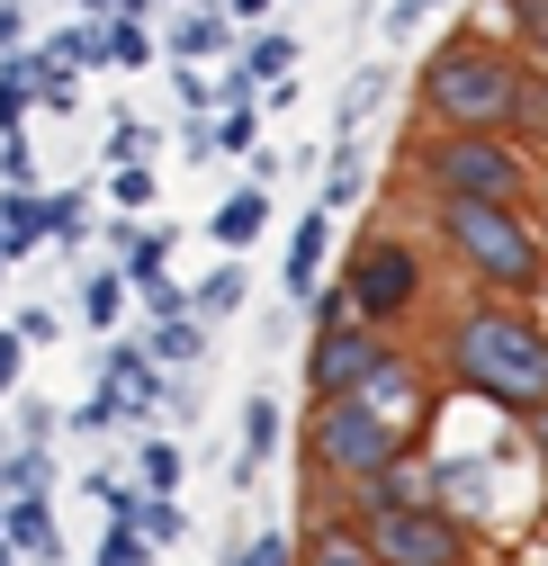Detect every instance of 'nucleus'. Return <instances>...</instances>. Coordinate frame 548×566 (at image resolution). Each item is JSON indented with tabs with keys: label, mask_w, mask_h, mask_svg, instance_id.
I'll return each mask as SVG.
<instances>
[{
	"label": "nucleus",
	"mask_w": 548,
	"mask_h": 566,
	"mask_svg": "<svg viewBox=\"0 0 548 566\" xmlns=\"http://www.w3.org/2000/svg\"><path fill=\"white\" fill-rule=\"evenodd\" d=\"M414 108H423V135H504L530 163L548 154V63H530L513 45H486L467 28H450L423 54Z\"/></svg>",
	"instance_id": "1"
},
{
	"label": "nucleus",
	"mask_w": 548,
	"mask_h": 566,
	"mask_svg": "<svg viewBox=\"0 0 548 566\" xmlns=\"http://www.w3.org/2000/svg\"><path fill=\"white\" fill-rule=\"evenodd\" d=\"M459 405H486L495 422H521L539 441L548 422V324L539 306H504V297H467L441 324V378Z\"/></svg>",
	"instance_id": "2"
},
{
	"label": "nucleus",
	"mask_w": 548,
	"mask_h": 566,
	"mask_svg": "<svg viewBox=\"0 0 548 566\" xmlns=\"http://www.w3.org/2000/svg\"><path fill=\"white\" fill-rule=\"evenodd\" d=\"M432 234H441L450 270L467 279L476 297L539 306V289H548V234H539V207H432Z\"/></svg>",
	"instance_id": "3"
},
{
	"label": "nucleus",
	"mask_w": 548,
	"mask_h": 566,
	"mask_svg": "<svg viewBox=\"0 0 548 566\" xmlns=\"http://www.w3.org/2000/svg\"><path fill=\"white\" fill-rule=\"evenodd\" d=\"M404 171L432 207H539V163L504 135H414Z\"/></svg>",
	"instance_id": "4"
},
{
	"label": "nucleus",
	"mask_w": 548,
	"mask_h": 566,
	"mask_svg": "<svg viewBox=\"0 0 548 566\" xmlns=\"http://www.w3.org/2000/svg\"><path fill=\"white\" fill-rule=\"evenodd\" d=\"M333 297L351 306V324L396 333L404 315L432 297V252H423L414 234H351V243H341V279H333Z\"/></svg>",
	"instance_id": "5"
},
{
	"label": "nucleus",
	"mask_w": 548,
	"mask_h": 566,
	"mask_svg": "<svg viewBox=\"0 0 548 566\" xmlns=\"http://www.w3.org/2000/svg\"><path fill=\"white\" fill-rule=\"evenodd\" d=\"M404 450H414V432L378 422V413L351 405V396H341V405H306V432H297L306 476H315V485H341V494L369 485V476H378L387 459H404Z\"/></svg>",
	"instance_id": "6"
},
{
	"label": "nucleus",
	"mask_w": 548,
	"mask_h": 566,
	"mask_svg": "<svg viewBox=\"0 0 548 566\" xmlns=\"http://www.w3.org/2000/svg\"><path fill=\"white\" fill-rule=\"evenodd\" d=\"M306 315H315V324H306V405H341V396H351V387L387 360V350H396V333L351 324V306L333 297V279L306 297Z\"/></svg>",
	"instance_id": "7"
},
{
	"label": "nucleus",
	"mask_w": 548,
	"mask_h": 566,
	"mask_svg": "<svg viewBox=\"0 0 548 566\" xmlns=\"http://www.w3.org/2000/svg\"><path fill=\"white\" fill-rule=\"evenodd\" d=\"M369 566H467L476 557V531L441 504H404V513H351Z\"/></svg>",
	"instance_id": "8"
},
{
	"label": "nucleus",
	"mask_w": 548,
	"mask_h": 566,
	"mask_svg": "<svg viewBox=\"0 0 548 566\" xmlns=\"http://www.w3.org/2000/svg\"><path fill=\"white\" fill-rule=\"evenodd\" d=\"M154 54L180 63V73H217V63H234V28L217 0H180L171 19H154Z\"/></svg>",
	"instance_id": "9"
},
{
	"label": "nucleus",
	"mask_w": 548,
	"mask_h": 566,
	"mask_svg": "<svg viewBox=\"0 0 548 566\" xmlns=\"http://www.w3.org/2000/svg\"><path fill=\"white\" fill-rule=\"evenodd\" d=\"M91 243L117 252L108 270L126 279V297H135V289H154V279H171V243H180V226H171V217H108Z\"/></svg>",
	"instance_id": "10"
},
{
	"label": "nucleus",
	"mask_w": 548,
	"mask_h": 566,
	"mask_svg": "<svg viewBox=\"0 0 548 566\" xmlns=\"http://www.w3.org/2000/svg\"><path fill=\"white\" fill-rule=\"evenodd\" d=\"M404 504H441V468H432V450L387 459L369 485H351V504H341V513H404Z\"/></svg>",
	"instance_id": "11"
},
{
	"label": "nucleus",
	"mask_w": 548,
	"mask_h": 566,
	"mask_svg": "<svg viewBox=\"0 0 548 566\" xmlns=\"http://www.w3.org/2000/svg\"><path fill=\"white\" fill-rule=\"evenodd\" d=\"M280 441H288V405H280V387H252L243 396V441H234V494H252L261 485V468L280 459Z\"/></svg>",
	"instance_id": "12"
},
{
	"label": "nucleus",
	"mask_w": 548,
	"mask_h": 566,
	"mask_svg": "<svg viewBox=\"0 0 548 566\" xmlns=\"http://www.w3.org/2000/svg\"><path fill=\"white\" fill-rule=\"evenodd\" d=\"M324 261H333V217L306 207V217L288 226V252H280V306L288 315H306V297L324 289Z\"/></svg>",
	"instance_id": "13"
},
{
	"label": "nucleus",
	"mask_w": 548,
	"mask_h": 566,
	"mask_svg": "<svg viewBox=\"0 0 548 566\" xmlns=\"http://www.w3.org/2000/svg\"><path fill=\"white\" fill-rule=\"evenodd\" d=\"M270 217H280V198H270V189H252V180H234V189L208 207V243H217L225 261H243V252L270 234Z\"/></svg>",
	"instance_id": "14"
},
{
	"label": "nucleus",
	"mask_w": 548,
	"mask_h": 566,
	"mask_svg": "<svg viewBox=\"0 0 548 566\" xmlns=\"http://www.w3.org/2000/svg\"><path fill=\"white\" fill-rule=\"evenodd\" d=\"M91 234H99V189H91V180H73V189H45V252H63V261L82 270Z\"/></svg>",
	"instance_id": "15"
},
{
	"label": "nucleus",
	"mask_w": 548,
	"mask_h": 566,
	"mask_svg": "<svg viewBox=\"0 0 548 566\" xmlns=\"http://www.w3.org/2000/svg\"><path fill=\"white\" fill-rule=\"evenodd\" d=\"M234 73H243L252 91L297 82V36H288V19H270V28H234Z\"/></svg>",
	"instance_id": "16"
},
{
	"label": "nucleus",
	"mask_w": 548,
	"mask_h": 566,
	"mask_svg": "<svg viewBox=\"0 0 548 566\" xmlns=\"http://www.w3.org/2000/svg\"><path fill=\"white\" fill-rule=\"evenodd\" d=\"M0 548H10L19 566L54 557V548H63V522H54V494H19V504H0Z\"/></svg>",
	"instance_id": "17"
},
{
	"label": "nucleus",
	"mask_w": 548,
	"mask_h": 566,
	"mask_svg": "<svg viewBox=\"0 0 548 566\" xmlns=\"http://www.w3.org/2000/svg\"><path fill=\"white\" fill-rule=\"evenodd\" d=\"M135 342H145V360L162 369V378H189L198 360H208V324H198V315H171V324H145V333H135Z\"/></svg>",
	"instance_id": "18"
},
{
	"label": "nucleus",
	"mask_w": 548,
	"mask_h": 566,
	"mask_svg": "<svg viewBox=\"0 0 548 566\" xmlns=\"http://www.w3.org/2000/svg\"><path fill=\"white\" fill-rule=\"evenodd\" d=\"M387 91H396V73H387V63H360V73L341 82V99H333V145H360V126L387 108Z\"/></svg>",
	"instance_id": "19"
},
{
	"label": "nucleus",
	"mask_w": 548,
	"mask_h": 566,
	"mask_svg": "<svg viewBox=\"0 0 548 566\" xmlns=\"http://www.w3.org/2000/svg\"><path fill=\"white\" fill-rule=\"evenodd\" d=\"M180 476H189V459H180L171 432H145V441H135V459H126V485H135V494H162V504H180Z\"/></svg>",
	"instance_id": "20"
},
{
	"label": "nucleus",
	"mask_w": 548,
	"mask_h": 566,
	"mask_svg": "<svg viewBox=\"0 0 548 566\" xmlns=\"http://www.w3.org/2000/svg\"><path fill=\"white\" fill-rule=\"evenodd\" d=\"M73 306H82V333H117L126 324V279L108 261H82L73 270Z\"/></svg>",
	"instance_id": "21"
},
{
	"label": "nucleus",
	"mask_w": 548,
	"mask_h": 566,
	"mask_svg": "<svg viewBox=\"0 0 548 566\" xmlns=\"http://www.w3.org/2000/svg\"><path fill=\"white\" fill-rule=\"evenodd\" d=\"M297 566H369V548H360L351 513H315V522L297 531Z\"/></svg>",
	"instance_id": "22"
},
{
	"label": "nucleus",
	"mask_w": 548,
	"mask_h": 566,
	"mask_svg": "<svg viewBox=\"0 0 548 566\" xmlns=\"http://www.w3.org/2000/svg\"><path fill=\"white\" fill-rule=\"evenodd\" d=\"M243 297H252V270H243V261H217V270L189 289V315L217 333V324H234V315H243Z\"/></svg>",
	"instance_id": "23"
},
{
	"label": "nucleus",
	"mask_w": 548,
	"mask_h": 566,
	"mask_svg": "<svg viewBox=\"0 0 548 566\" xmlns=\"http://www.w3.org/2000/svg\"><path fill=\"white\" fill-rule=\"evenodd\" d=\"M369 198V154L360 145H333L324 154V180H315V217H341V207Z\"/></svg>",
	"instance_id": "24"
},
{
	"label": "nucleus",
	"mask_w": 548,
	"mask_h": 566,
	"mask_svg": "<svg viewBox=\"0 0 548 566\" xmlns=\"http://www.w3.org/2000/svg\"><path fill=\"white\" fill-rule=\"evenodd\" d=\"M0 243H10V261L45 252V189H0Z\"/></svg>",
	"instance_id": "25"
},
{
	"label": "nucleus",
	"mask_w": 548,
	"mask_h": 566,
	"mask_svg": "<svg viewBox=\"0 0 548 566\" xmlns=\"http://www.w3.org/2000/svg\"><path fill=\"white\" fill-rule=\"evenodd\" d=\"M28 117H36V54L19 45L0 54V135H28Z\"/></svg>",
	"instance_id": "26"
},
{
	"label": "nucleus",
	"mask_w": 548,
	"mask_h": 566,
	"mask_svg": "<svg viewBox=\"0 0 548 566\" xmlns=\"http://www.w3.org/2000/svg\"><path fill=\"white\" fill-rule=\"evenodd\" d=\"M63 485V459L54 450H0V504H19V494H54Z\"/></svg>",
	"instance_id": "27"
},
{
	"label": "nucleus",
	"mask_w": 548,
	"mask_h": 566,
	"mask_svg": "<svg viewBox=\"0 0 548 566\" xmlns=\"http://www.w3.org/2000/svg\"><path fill=\"white\" fill-rule=\"evenodd\" d=\"M217 566H297V531H288V522H261V531L225 539Z\"/></svg>",
	"instance_id": "28"
},
{
	"label": "nucleus",
	"mask_w": 548,
	"mask_h": 566,
	"mask_svg": "<svg viewBox=\"0 0 548 566\" xmlns=\"http://www.w3.org/2000/svg\"><path fill=\"white\" fill-rule=\"evenodd\" d=\"M99 45H108V73H154V28L145 19H99Z\"/></svg>",
	"instance_id": "29"
},
{
	"label": "nucleus",
	"mask_w": 548,
	"mask_h": 566,
	"mask_svg": "<svg viewBox=\"0 0 548 566\" xmlns=\"http://www.w3.org/2000/svg\"><path fill=\"white\" fill-rule=\"evenodd\" d=\"M108 207H117V217H154V198H162V180H154V163H126V171H99L91 180Z\"/></svg>",
	"instance_id": "30"
},
{
	"label": "nucleus",
	"mask_w": 548,
	"mask_h": 566,
	"mask_svg": "<svg viewBox=\"0 0 548 566\" xmlns=\"http://www.w3.org/2000/svg\"><path fill=\"white\" fill-rule=\"evenodd\" d=\"M154 154H162V126H145V117H108V171L154 163Z\"/></svg>",
	"instance_id": "31"
},
{
	"label": "nucleus",
	"mask_w": 548,
	"mask_h": 566,
	"mask_svg": "<svg viewBox=\"0 0 548 566\" xmlns=\"http://www.w3.org/2000/svg\"><path fill=\"white\" fill-rule=\"evenodd\" d=\"M208 135H217V163H243L261 145V108H225V117H208Z\"/></svg>",
	"instance_id": "32"
},
{
	"label": "nucleus",
	"mask_w": 548,
	"mask_h": 566,
	"mask_svg": "<svg viewBox=\"0 0 548 566\" xmlns=\"http://www.w3.org/2000/svg\"><path fill=\"white\" fill-rule=\"evenodd\" d=\"M54 422H63L73 441H99V432H117V413H108V396H99V387H91V396H73V405H54Z\"/></svg>",
	"instance_id": "33"
},
{
	"label": "nucleus",
	"mask_w": 548,
	"mask_h": 566,
	"mask_svg": "<svg viewBox=\"0 0 548 566\" xmlns=\"http://www.w3.org/2000/svg\"><path fill=\"white\" fill-rule=\"evenodd\" d=\"M63 333H73V324H63V315H54V306H45V297H36V306H19V315H10V342H19V350H45V342H63Z\"/></svg>",
	"instance_id": "34"
},
{
	"label": "nucleus",
	"mask_w": 548,
	"mask_h": 566,
	"mask_svg": "<svg viewBox=\"0 0 548 566\" xmlns=\"http://www.w3.org/2000/svg\"><path fill=\"white\" fill-rule=\"evenodd\" d=\"M91 566H154V548L135 539L126 522H108V531H99V548H91Z\"/></svg>",
	"instance_id": "35"
},
{
	"label": "nucleus",
	"mask_w": 548,
	"mask_h": 566,
	"mask_svg": "<svg viewBox=\"0 0 548 566\" xmlns=\"http://www.w3.org/2000/svg\"><path fill=\"white\" fill-rule=\"evenodd\" d=\"M0 189H45V180H36V145H28V135H0Z\"/></svg>",
	"instance_id": "36"
},
{
	"label": "nucleus",
	"mask_w": 548,
	"mask_h": 566,
	"mask_svg": "<svg viewBox=\"0 0 548 566\" xmlns=\"http://www.w3.org/2000/svg\"><path fill=\"white\" fill-rule=\"evenodd\" d=\"M82 108V82L73 73H45V63H36V117H73Z\"/></svg>",
	"instance_id": "37"
},
{
	"label": "nucleus",
	"mask_w": 548,
	"mask_h": 566,
	"mask_svg": "<svg viewBox=\"0 0 548 566\" xmlns=\"http://www.w3.org/2000/svg\"><path fill=\"white\" fill-rule=\"evenodd\" d=\"M414 28H432V0H387V10H378V36L387 45H404Z\"/></svg>",
	"instance_id": "38"
},
{
	"label": "nucleus",
	"mask_w": 548,
	"mask_h": 566,
	"mask_svg": "<svg viewBox=\"0 0 548 566\" xmlns=\"http://www.w3.org/2000/svg\"><path fill=\"white\" fill-rule=\"evenodd\" d=\"M162 73H171V108L180 117H208V73H180V63H162Z\"/></svg>",
	"instance_id": "39"
},
{
	"label": "nucleus",
	"mask_w": 548,
	"mask_h": 566,
	"mask_svg": "<svg viewBox=\"0 0 548 566\" xmlns=\"http://www.w3.org/2000/svg\"><path fill=\"white\" fill-rule=\"evenodd\" d=\"M36 45V19H28V0H0V54H19Z\"/></svg>",
	"instance_id": "40"
},
{
	"label": "nucleus",
	"mask_w": 548,
	"mask_h": 566,
	"mask_svg": "<svg viewBox=\"0 0 548 566\" xmlns=\"http://www.w3.org/2000/svg\"><path fill=\"white\" fill-rule=\"evenodd\" d=\"M243 163H252V189H270V180H288V145H270V135H261V145H252Z\"/></svg>",
	"instance_id": "41"
},
{
	"label": "nucleus",
	"mask_w": 548,
	"mask_h": 566,
	"mask_svg": "<svg viewBox=\"0 0 548 566\" xmlns=\"http://www.w3.org/2000/svg\"><path fill=\"white\" fill-rule=\"evenodd\" d=\"M180 154H189V163H217V135H208V117H180Z\"/></svg>",
	"instance_id": "42"
},
{
	"label": "nucleus",
	"mask_w": 548,
	"mask_h": 566,
	"mask_svg": "<svg viewBox=\"0 0 548 566\" xmlns=\"http://www.w3.org/2000/svg\"><path fill=\"white\" fill-rule=\"evenodd\" d=\"M63 19H108V0H63Z\"/></svg>",
	"instance_id": "43"
},
{
	"label": "nucleus",
	"mask_w": 548,
	"mask_h": 566,
	"mask_svg": "<svg viewBox=\"0 0 548 566\" xmlns=\"http://www.w3.org/2000/svg\"><path fill=\"white\" fill-rule=\"evenodd\" d=\"M36 566H73V548H54V557H36Z\"/></svg>",
	"instance_id": "44"
},
{
	"label": "nucleus",
	"mask_w": 548,
	"mask_h": 566,
	"mask_svg": "<svg viewBox=\"0 0 548 566\" xmlns=\"http://www.w3.org/2000/svg\"><path fill=\"white\" fill-rule=\"evenodd\" d=\"M0 270H19V261H10V243H0Z\"/></svg>",
	"instance_id": "45"
},
{
	"label": "nucleus",
	"mask_w": 548,
	"mask_h": 566,
	"mask_svg": "<svg viewBox=\"0 0 548 566\" xmlns=\"http://www.w3.org/2000/svg\"><path fill=\"white\" fill-rule=\"evenodd\" d=\"M432 10H450V0H432Z\"/></svg>",
	"instance_id": "46"
},
{
	"label": "nucleus",
	"mask_w": 548,
	"mask_h": 566,
	"mask_svg": "<svg viewBox=\"0 0 548 566\" xmlns=\"http://www.w3.org/2000/svg\"><path fill=\"white\" fill-rule=\"evenodd\" d=\"M467 566H486V557H467Z\"/></svg>",
	"instance_id": "47"
},
{
	"label": "nucleus",
	"mask_w": 548,
	"mask_h": 566,
	"mask_svg": "<svg viewBox=\"0 0 548 566\" xmlns=\"http://www.w3.org/2000/svg\"><path fill=\"white\" fill-rule=\"evenodd\" d=\"M0 450H10V441H0Z\"/></svg>",
	"instance_id": "48"
}]
</instances>
